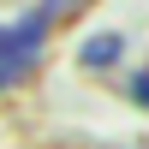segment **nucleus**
Instances as JSON below:
<instances>
[{
    "label": "nucleus",
    "mask_w": 149,
    "mask_h": 149,
    "mask_svg": "<svg viewBox=\"0 0 149 149\" xmlns=\"http://www.w3.org/2000/svg\"><path fill=\"white\" fill-rule=\"evenodd\" d=\"M119 48H125V42H119V36L107 30V36H90V42L78 48V60H84V66L95 72V66H113V60H119Z\"/></svg>",
    "instance_id": "2"
},
{
    "label": "nucleus",
    "mask_w": 149,
    "mask_h": 149,
    "mask_svg": "<svg viewBox=\"0 0 149 149\" xmlns=\"http://www.w3.org/2000/svg\"><path fill=\"white\" fill-rule=\"evenodd\" d=\"M131 95H137V102L149 107V72H137V78H131Z\"/></svg>",
    "instance_id": "3"
},
{
    "label": "nucleus",
    "mask_w": 149,
    "mask_h": 149,
    "mask_svg": "<svg viewBox=\"0 0 149 149\" xmlns=\"http://www.w3.org/2000/svg\"><path fill=\"white\" fill-rule=\"evenodd\" d=\"M48 18H54V0H42V6H36L30 18H18V24H0V90H12V84H24L36 72L42 42H48Z\"/></svg>",
    "instance_id": "1"
}]
</instances>
